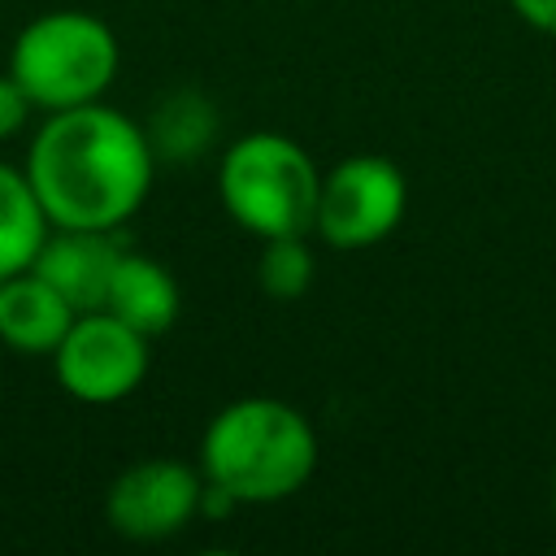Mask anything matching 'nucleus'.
Here are the masks:
<instances>
[{"mask_svg":"<svg viewBox=\"0 0 556 556\" xmlns=\"http://www.w3.org/2000/svg\"><path fill=\"white\" fill-rule=\"evenodd\" d=\"M200 491L204 482L182 460H139L113 478L104 495V517L122 539L156 543L178 534L200 513Z\"/></svg>","mask_w":556,"mask_h":556,"instance_id":"nucleus-7","label":"nucleus"},{"mask_svg":"<svg viewBox=\"0 0 556 556\" xmlns=\"http://www.w3.org/2000/svg\"><path fill=\"white\" fill-rule=\"evenodd\" d=\"M408 204V182L387 156H348L321 174L317 191V235L330 248H374L382 243Z\"/></svg>","mask_w":556,"mask_h":556,"instance_id":"nucleus-6","label":"nucleus"},{"mask_svg":"<svg viewBox=\"0 0 556 556\" xmlns=\"http://www.w3.org/2000/svg\"><path fill=\"white\" fill-rule=\"evenodd\" d=\"M217 191L226 213L243 230L261 239H278V235L313 230L321 174L295 139L256 130L226 148L217 169Z\"/></svg>","mask_w":556,"mask_h":556,"instance_id":"nucleus-4","label":"nucleus"},{"mask_svg":"<svg viewBox=\"0 0 556 556\" xmlns=\"http://www.w3.org/2000/svg\"><path fill=\"white\" fill-rule=\"evenodd\" d=\"M104 308L148 339L165 334L178 317V282L161 261L139 256V252H122L113 282H109V295H104Z\"/></svg>","mask_w":556,"mask_h":556,"instance_id":"nucleus-10","label":"nucleus"},{"mask_svg":"<svg viewBox=\"0 0 556 556\" xmlns=\"http://www.w3.org/2000/svg\"><path fill=\"white\" fill-rule=\"evenodd\" d=\"M52 235V222L30 187L26 165L0 161V282L30 269L43 239Z\"/></svg>","mask_w":556,"mask_h":556,"instance_id":"nucleus-11","label":"nucleus"},{"mask_svg":"<svg viewBox=\"0 0 556 556\" xmlns=\"http://www.w3.org/2000/svg\"><path fill=\"white\" fill-rule=\"evenodd\" d=\"M74 317L70 300L35 269L0 282V343L22 356H52Z\"/></svg>","mask_w":556,"mask_h":556,"instance_id":"nucleus-9","label":"nucleus"},{"mask_svg":"<svg viewBox=\"0 0 556 556\" xmlns=\"http://www.w3.org/2000/svg\"><path fill=\"white\" fill-rule=\"evenodd\" d=\"M30 96L17 87L13 74H0V143L13 139L22 126H26V113H30Z\"/></svg>","mask_w":556,"mask_h":556,"instance_id":"nucleus-14","label":"nucleus"},{"mask_svg":"<svg viewBox=\"0 0 556 556\" xmlns=\"http://www.w3.org/2000/svg\"><path fill=\"white\" fill-rule=\"evenodd\" d=\"M513 9L521 13V22H530L543 35H556V0H513Z\"/></svg>","mask_w":556,"mask_h":556,"instance_id":"nucleus-15","label":"nucleus"},{"mask_svg":"<svg viewBox=\"0 0 556 556\" xmlns=\"http://www.w3.org/2000/svg\"><path fill=\"white\" fill-rule=\"evenodd\" d=\"M213 130H217V117H213L208 100L191 96V91H178L156 109V122H152L148 139H152V152L182 161V156H195L213 139Z\"/></svg>","mask_w":556,"mask_h":556,"instance_id":"nucleus-12","label":"nucleus"},{"mask_svg":"<svg viewBox=\"0 0 556 556\" xmlns=\"http://www.w3.org/2000/svg\"><path fill=\"white\" fill-rule=\"evenodd\" d=\"M256 278H261V291L274 295V300H295V295H304V291L313 287V252H308L304 235L265 239Z\"/></svg>","mask_w":556,"mask_h":556,"instance_id":"nucleus-13","label":"nucleus"},{"mask_svg":"<svg viewBox=\"0 0 556 556\" xmlns=\"http://www.w3.org/2000/svg\"><path fill=\"white\" fill-rule=\"evenodd\" d=\"M156 152L126 113L91 100L48 113L26 152L30 187L52 226L117 230L148 200Z\"/></svg>","mask_w":556,"mask_h":556,"instance_id":"nucleus-1","label":"nucleus"},{"mask_svg":"<svg viewBox=\"0 0 556 556\" xmlns=\"http://www.w3.org/2000/svg\"><path fill=\"white\" fill-rule=\"evenodd\" d=\"M56 382L83 404H117L148 378V334L109 308L78 313L52 352Z\"/></svg>","mask_w":556,"mask_h":556,"instance_id":"nucleus-5","label":"nucleus"},{"mask_svg":"<svg viewBox=\"0 0 556 556\" xmlns=\"http://www.w3.org/2000/svg\"><path fill=\"white\" fill-rule=\"evenodd\" d=\"M122 239L117 230H78V226H52V235L43 239L39 256H35V274L48 278L74 313H91L104 308L113 269L122 261Z\"/></svg>","mask_w":556,"mask_h":556,"instance_id":"nucleus-8","label":"nucleus"},{"mask_svg":"<svg viewBox=\"0 0 556 556\" xmlns=\"http://www.w3.org/2000/svg\"><path fill=\"white\" fill-rule=\"evenodd\" d=\"M204 478L226 486L239 504H274L295 495L317 469V434L282 400H235L226 404L200 443Z\"/></svg>","mask_w":556,"mask_h":556,"instance_id":"nucleus-2","label":"nucleus"},{"mask_svg":"<svg viewBox=\"0 0 556 556\" xmlns=\"http://www.w3.org/2000/svg\"><path fill=\"white\" fill-rule=\"evenodd\" d=\"M117 35L83 9H56L26 22L9 48V74L43 113L100 100L117 78Z\"/></svg>","mask_w":556,"mask_h":556,"instance_id":"nucleus-3","label":"nucleus"},{"mask_svg":"<svg viewBox=\"0 0 556 556\" xmlns=\"http://www.w3.org/2000/svg\"><path fill=\"white\" fill-rule=\"evenodd\" d=\"M552 504H556V478H552Z\"/></svg>","mask_w":556,"mask_h":556,"instance_id":"nucleus-16","label":"nucleus"}]
</instances>
